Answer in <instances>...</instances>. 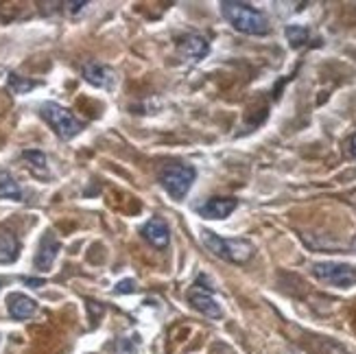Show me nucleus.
Returning <instances> with one entry per match:
<instances>
[{"mask_svg": "<svg viewBox=\"0 0 356 354\" xmlns=\"http://www.w3.org/2000/svg\"><path fill=\"white\" fill-rule=\"evenodd\" d=\"M133 291H136V283H133V280H123V283L116 287V293H133Z\"/></svg>", "mask_w": 356, "mask_h": 354, "instance_id": "19", "label": "nucleus"}, {"mask_svg": "<svg viewBox=\"0 0 356 354\" xmlns=\"http://www.w3.org/2000/svg\"><path fill=\"white\" fill-rule=\"evenodd\" d=\"M180 53L195 59V62H199V59H203L207 55V51H210V44H207V40L199 33H188L186 37L180 40Z\"/></svg>", "mask_w": 356, "mask_h": 354, "instance_id": "11", "label": "nucleus"}, {"mask_svg": "<svg viewBox=\"0 0 356 354\" xmlns=\"http://www.w3.org/2000/svg\"><path fill=\"white\" fill-rule=\"evenodd\" d=\"M7 83H9V90H11L13 94H26L28 90H33V87L37 85L35 81H28V79L16 75V72H11Z\"/></svg>", "mask_w": 356, "mask_h": 354, "instance_id": "17", "label": "nucleus"}, {"mask_svg": "<svg viewBox=\"0 0 356 354\" xmlns=\"http://www.w3.org/2000/svg\"><path fill=\"white\" fill-rule=\"evenodd\" d=\"M346 151H348L350 158L356 160V134H352V136L348 138V142H346Z\"/></svg>", "mask_w": 356, "mask_h": 354, "instance_id": "20", "label": "nucleus"}, {"mask_svg": "<svg viewBox=\"0 0 356 354\" xmlns=\"http://www.w3.org/2000/svg\"><path fill=\"white\" fill-rule=\"evenodd\" d=\"M20 243L11 230L0 228V262H13L18 258Z\"/></svg>", "mask_w": 356, "mask_h": 354, "instance_id": "13", "label": "nucleus"}, {"mask_svg": "<svg viewBox=\"0 0 356 354\" xmlns=\"http://www.w3.org/2000/svg\"><path fill=\"white\" fill-rule=\"evenodd\" d=\"M236 208H239V199H234V197H212V199H207L205 203H201L197 208V212L203 219H226Z\"/></svg>", "mask_w": 356, "mask_h": 354, "instance_id": "7", "label": "nucleus"}, {"mask_svg": "<svg viewBox=\"0 0 356 354\" xmlns=\"http://www.w3.org/2000/svg\"><path fill=\"white\" fill-rule=\"evenodd\" d=\"M285 35H287V40H289V44H291L293 49L304 47V44L308 42V37H310L308 28H306V26H300V24H291V26H287V28H285Z\"/></svg>", "mask_w": 356, "mask_h": 354, "instance_id": "16", "label": "nucleus"}, {"mask_svg": "<svg viewBox=\"0 0 356 354\" xmlns=\"http://www.w3.org/2000/svg\"><path fill=\"white\" fill-rule=\"evenodd\" d=\"M313 276L325 285H332L339 289H350L356 285V269L344 262H315Z\"/></svg>", "mask_w": 356, "mask_h": 354, "instance_id": "5", "label": "nucleus"}, {"mask_svg": "<svg viewBox=\"0 0 356 354\" xmlns=\"http://www.w3.org/2000/svg\"><path fill=\"white\" fill-rule=\"evenodd\" d=\"M22 160L26 162L28 171H31L35 177H49V160L42 151L26 149V151H22Z\"/></svg>", "mask_w": 356, "mask_h": 354, "instance_id": "14", "label": "nucleus"}, {"mask_svg": "<svg viewBox=\"0 0 356 354\" xmlns=\"http://www.w3.org/2000/svg\"><path fill=\"white\" fill-rule=\"evenodd\" d=\"M24 283H26V285H31V287H35V289H37V287H42V285H44V280H33V278H26V280H24Z\"/></svg>", "mask_w": 356, "mask_h": 354, "instance_id": "22", "label": "nucleus"}, {"mask_svg": "<svg viewBox=\"0 0 356 354\" xmlns=\"http://www.w3.org/2000/svg\"><path fill=\"white\" fill-rule=\"evenodd\" d=\"M142 236L144 241H149L155 249H164L171 241V234H169V228L162 219H151L146 221V224L142 226Z\"/></svg>", "mask_w": 356, "mask_h": 354, "instance_id": "10", "label": "nucleus"}, {"mask_svg": "<svg viewBox=\"0 0 356 354\" xmlns=\"http://www.w3.org/2000/svg\"><path fill=\"white\" fill-rule=\"evenodd\" d=\"M201 243L210 249V252L219 258H223L228 262H236V264H245L251 256H254V247H251L249 241H241V239H221L219 234L203 230L201 232Z\"/></svg>", "mask_w": 356, "mask_h": 354, "instance_id": "3", "label": "nucleus"}, {"mask_svg": "<svg viewBox=\"0 0 356 354\" xmlns=\"http://www.w3.org/2000/svg\"><path fill=\"white\" fill-rule=\"evenodd\" d=\"M7 306H9V315H11L13 319H28V317H33V315L37 313V304H35V300L26 298V295H22V293H13V295H9Z\"/></svg>", "mask_w": 356, "mask_h": 354, "instance_id": "12", "label": "nucleus"}, {"mask_svg": "<svg viewBox=\"0 0 356 354\" xmlns=\"http://www.w3.org/2000/svg\"><path fill=\"white\" fill-rule=\"evenodd\" d=\"M221 13H223V18L236 31L245 35H266L271 28L269 18L262 11L254 9L247 3H239V0H223L221 3Z\"/></svg>", "mask_w": 356, "mask_h": 354, "instance_id": "1", "label": "nucleus"}, {"mask_svg": "<svg viewBox=\"0 0 356 354\" xmlns=\"http://www.w3.org/2000/svg\"><path fill=\"white\" fill-rule=\"evenodd\" d=\"M40 114L62 140H70L83 131V123L79 121V118H75V114H72L70 110L59 106V103H44V106L40 108Z\"/></svg>", "mask_w": 356, "mask_h": 354, "instance_id": "4", "label": "nucleus"}, {"mask_svg": "<svg viewBox=\"0 0 356 354\" xmlns=\"http://www.w3.org/2000/svg\"><path fill=\"white\" fill-rule=\"evenodd\" d=\"M195 180L197 169L190 165H182V162H169V165H162L158 171V182L175 201H182L188 195Z\"/></svg>", "mask_w": 356, "mask_h": 354, "instance_id": "2", "label": "nucleus"}, {"mask_svg": "<svg viewBox=\"0 0 356 354\" xmlns=\"http://www.w3.org/2000/svg\"><path fill=\"white\" fill-rule=\"evenodd\" d=\"M83 77L87 83H92L94 87H101V90H114L118 83L116 72L110 66L99 64V62H87L83 66Z\"/></svg>", "mask_w": 356, "mask_h": 354, "instance_id": "6", "label": "nucleus"}, {"mask_svg": "<svg viewBox=\"0 0 356 354\" xmlns=\"http://www.w3.org/2000/svg\"><path fill=\"white\" fill-rule=\"evenodd\" d=\"M0 199H22V188L9 171H0Z\"/></svg>", "mask_w": 356, "mask_h": 354, "instance_id": "15", "label": "nucleus"}, {"mask_svg": "<svg viewBox=\"0 0 356 354\" xmlns=\"http://www.w3.org/2000/svg\"><path fill=\"white\" fill-rule=\"evenodd\" d=\"M87 3H66V7H68V13H79L83 7H85Z\"/></svg>", "mask_w": 356, "mask_h": 354, "instance_id": "21", "label": "nucleus"}, {"mask_svg": "<svg viewBox=\"0 0 356 354\" xmlns=\"http://www.w3.org/2000/svg\"><path fill=\"white\" fill-rule=\"evenodd\" d=\"M188 302L192 304V308H195L197 313L210 317V319H219L221 315H223V311H221V306L217 304V300L212 298L207 291H199V289H192L188 293Z\"/></svg>", "mask_w": 356, "mask_h": 354, "instance_id": "9", "label": "nucleus"}, {"mask_svg": "<svg viewBox=\"0 0 356 354\" xmlns=\"http://www.w3.org/2000/svg\"><path fill=\"white\" fill-rule=\"evenodd\" d=\"M114 352L116 354H136L138 352V342H136V339H131V337H121L114 344Z\"/></svg>", "mask_w": 356, "mask_h": 354, "instance_id": "18", "label": "nucleus"}, {"mask_svg": "<svg viewBox=\"0 0 356 354\" xmlns=\"http://www.w3.org/2000/svg\"><path fill=\"white\" fill-rule=\"evenodd\" d=\"M350 245H352V249L356 252V234H354V239H352V243H350Z\"/></svg>", "mask_w": 356, "mask_h": 354, "instance_id": "23", "label": "nucleus"}, {"mask_svg": "<svg viewBox=\"0 0 356 354\" xmlns=\"http://www.w3.org/2000/svg\"><path fill=\"white\" fill-rule=\"evenodd\" d=\"M59 254V241H57V236L53 232H46L42 236V241H40V247H37V254H35V267L40 271H49L53 267V262Z\"/></svg>", "mask_w": 356, "mask_h": 354, "instance_id": "8", "label": "nucleus"}]
</instances>
